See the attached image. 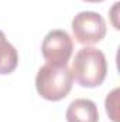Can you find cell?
I'll return each mask as SVG.
<instances>
[{
    "instance_id": "5",
    "label": "cell",
    "mask_w": 120,
    "mask_h": 122,
    "mask_svg": "<svg viewBox=\"0 0 120 122\" xmlns=\"http://www.w3.org/2000/svg\"><path fill=\"white\" fill-rule=\"evenodd\" d=\"M65 118L68 122H99V111L92 99L78 98L69 104Z\"/></svg>"
},
{
    "instance_id": "4",
    "label": "cell",
    "mask_w": 120,
    "mask_h": 122,
    "mask_svg": "<svg viewBox=\"0 0 120 122\" xmlns=\"http://www.w3.org/2000/svg\"><path fill=\"white\" fill-rule=\"evenodd\" d=\"M74 51V41L65 30H51L42 40L44 60L54 65H66Z\"/></svg>"
},
{
    "instance_id": "7",
    "label": "cell",
    "mask_w": 120,
    "mask_h": 122,
    "mask_svg": "<svg viewBox=\"0 0 120 122\" xmlns=\"http://www.w3.org/2000/svg\"><path fill=\"white\" fill-rule=\"evenodd\" d=\"M119 95L120 88H115L110 94H107L106 101H105L106 112L113 122H119Z\"/></svg>"
},
{
    "instance_id": "2",
    "label": "cell",
    "mask_w": 120,
    "mask_h": 122,
    "mask_svg": "<svg viewBox=\"0 0 120 122\" xmlns=\"http://www.w3.org/2000/svg\"><path fill=\"white\" fill-rule=\"evenodd\" d=\"M74 77L68 65H42L35 77L37 92L47 101H61L72 90Z\"/></svg>"
},
{
    "instance_id": "3",
    "label": "cell",
    "mask_w": 120,
    "mask_h": 122,
    "mask_svg": "<svg viewBox=\"0 0 120 122\" xmlns=\"http://www.w3.org/2000/svg\"><path fill=\"white\" fill-rule=\"evenodd\" d=\"M72 31L78 43L89 46L102 41L106 36V21L96 11H81L72 20Z\"/></svg>"
},
{
    "instance_id": "8",
    "label": "cell",
    "mask_w": 120,
    "mask_h": 122,
    "mask_svg": "<svg viewBox=\"0 0 120 122\" xmlns=\"http://www.w3.org/2000/svg\"><path fill=\"white\" fill-rule=\"evenodd\" d=\"M83 1H88V3H99V1H103V0H83Z\"/></svg>"
},
{
    "instance_id": "6",
    "label": "cell",
    "mask_w": 120,
    "mask_h": 122,
    "mask_svg": "<svg viewBox=\"0 0 120 122\" xmlns=\"http://www.w3.org/2000/svg\"><path fill=\"white\" fill-rule=\"evenodd\" d=\"M18 65V53L0 30V74H11Z\"/></svg>"
},
{
    "instance_id": "1",
    "label": "cell",
    "mask_w": 120,
    "mask_h": 122,
    "mask_svg": "<svg viewBox=\"0 0 120 122\" xmlns=\"http://www.w3.org/2000/svg\"><path fill=\"white\" fill-rule=\"evenodd\" d=\"M74 80L85 88L99 87L107 74L105 54L95 47H83L76 54L71 68Z\"/></svg>"
}]
</instances>
